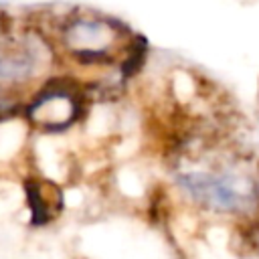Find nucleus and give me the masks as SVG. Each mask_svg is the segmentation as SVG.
<instances>
[{"label":"nucleus","instance_id":"obj_3","mask_svg":"<svg viewBox=\"0 0 259 259\" xmlns=\"http://www.w3.org/2000/svg\"><path fill=\"white\" fill-rule=\"evenodd\" d=\"M51 65V49L36 32L8 36L0 42V101L8 103L10 95L36 81Z\"/></svg>","mask_w":259,"mask_h":259},{"label":"nucleus","instance_id":"obj_5","mask_svg":"<svg viewBox=\"0 0 259 259\" xmlns=\"http://www.w3.org/2000/svg\"><path fill=\"white\" fill-rule=\"evenodd\" d=\"M22 125L16 119L0 121V162L10 160L22 146Z\"/></svg>","mask_w":259,"mask_h":259},{"label":"nucleus","instance_id":"obj_2","mask_svg":"<svg viewBox=\"0 0 259 259\" xmlns=\"http://www.w3.org/2000/svg\"><path fill=\"white\" fill-rule=\"evenodd\" d=\"M121 32H127L115 20L97 14H71L59 26V42L67 55L85 67L109 65L117 57Z\"/></svg>","mask_w":259,"mask_h":259},{"label":"nucleus","instance_id":"obj_6","mask_svg":"<svg viewBox=\"0 0 259 259\" xmlns=\"http://www.w3.org/2000/svg\"><path fill=\"white\" fill-rule=\"evenodd\" d=\"M8 36V24H6V16L0 12V42Z\"/></svg>","mask_w":259,"mask_h":259},{"label":"nucleus","instance_id":"obj_4","mask_svg":"<svg viewBox=\"0 0 259 259\" xmlns=\"http://www.w3.org/2000/svg\"><path fill=\"white\" fill-rule=\"evenodd\" d=\"M77 91L63 81L42 85L28 105V119L45 130H65L79 117Z\"/></svg>","mask_w":259,"mask_h":259},{"label":"nucleus","instance_id":"obj_1","mask_svg":"<svg viewBox=\"0 0 259 259\" xmlns=\"http://www.w3.org/2000/svg\"><path fill=\"white\" fill-rule=\"evenodd\" d=\"M174 184L196 208L219 217H253L259 210V162L243 154L182 152L172 170Z\"/></svg>","mask_w":259,"mask_h":259}]
</instances>
